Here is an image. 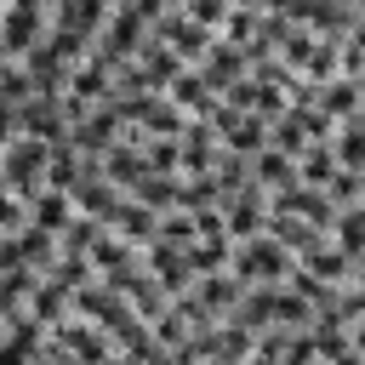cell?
Masks as SVG:
<instances>
[{"label": "cell", "mask_w": 365, "mask_h": 365, "mask_svg": "<svg viewBox=\"0 0 365 365\" xmlns=\"http://www.w3.org/2000/svg\"><path fill=\"white\" fill-rule=\"evenodd\" d=\"M291 268H297V257H291L268 228L251 234V240H234V274H240L245 285H285Z\"/></svg>", "instance_id": "6da1fadb"}, {"label": "cell", "mask_w": 365, "mask_h": 365, "mask_svg": "<svg viewBox=\"0 0 365 365\" xmlns=\"http://www.w3.org/2000/svg\"><path fill=\"white\" fill-rule=\"evenodd\" d=\"M331 228H336L331 240H336V245H342V251L359 262V257H365V205H348V211H336V222H331Z\"/></svg>", "instance_id": "7a4b0ae2"}]
</instances>
